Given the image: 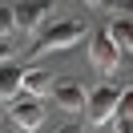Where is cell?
Masks as SVG:
<instances>
[{
    "mask_svg": "<svg viewBox=\"0 0 133 133\" xmlns=\"http://www.w3.org/2000/svg\"><path fill=\"white\" fill-rule=\"evenodd\" d=\"M52 97H57V105L65 109V113H85V97H89V89H85L81 81H73V77H65V81H57L52 77Z\"/></svg>",
    "mask_w": 133,
    "mask_h": 133,
    "instance_id": "6",
    "label": "cell"
},
{
    "mask_svg": "<svg viewBox=\"0 0 133 133\" xmlns=\"http://www.w3.org/2000/svg\"><path fill=\"white\" fill-rule=\"evenodd\" d=\"M89 32L85 28V20H77V16H69V20H57V24H49L41 36L32 41V57H44V52H61V49H73L81 36Z\"/></svg>",
    "mask_w": 133,
    "mask_h": 133,
    "instance_id": "1",
    "label": "cell"
},
{
    "mask_svg": "<svg viewBox=\"0 0 133 133\" xmlns=\"http://www.w3.org/2000/svg\"><path fill=\"white\" fill-rule=\"evenodd\" d=\"M0 113H4V109H0Z\"/></svg>",
    "mask_w": 133,
    "mask_h": 133,
    "instance_id": "15",
    "label": "cell"
},
{
    "mask_svg": "<svg viewBox=\"0 0 133 133\" xmlns=\"http://www.w3.org/2000/svg\"><path fill=\"white\" fill-rule=\"evenodd\" d=\"M8 117L20 125V129H41L44 125V97H36V93L20 89L8 97Z\"/></svg>",
    "mask_w": 133,
    "mask_h": 133,
    "instance_id": "2",
    "label": "cell"
},
{
    "mask_svg": "<svg viewBox=\"0 0 133 133\" xmlns=\"http://www.w3.org/2000/svg\"><path fill=\"white\" fill-rule=\"evenodd\" d=\"M113 121H117V129H121V133H133V85H129V89H121Z\"/></svg>",
    "mask_w": 133,
    "mask_h": 133,
    "instance_id": "8",
    "label": "cell"
},
{
    "mask_svg": "<svg viewBox=\"0 0 133 133\" xmlns=\"http://www.w3.org/2000/svg\"><path fill=\"white\" fill-rule=\"evenodd\" d=\"M20 89L36 93V97H49V89H52V73H44V69H24V81H20Z\"/></svg>",
    "mask_w": 133,
    "mask_h": 133,
    "instance_id": "9",
    "label": "cell"
},
{
    "mask_svg": "<svg viewBox=\"0 0 133 133\" xmlns=\"http://www.w3.org/2000/svg\"><path fill=\"white\" fill-rule=\"evenodd\" d=\"M16 32V20H12V4H0V36Z\"/></svg>",
    "mask_w": 133,
    "mask_h": 133,
    "instance_id": "11",
    "label": "cell"
},
{
    "mask_svg": "<svg viewBox=\"0 0 133 133\" xmlns=\"http://www.w3.org/2000/svg\"><path fill=\"white\" fill-rule=\"evenodd\" d=\"M121 57H125V52H121V44L113 41V32H109V28H105V32H93V36H89V61L101 69V73H117Z\"/></svg>",
    "mask_w": 133,
    "mask_h": 133,
    "instance_id": "4",
    "label": "cell"
},
{
    "mask_svg": "<svg viewBox=\"0 0 133 133\" xmlns=\"http://www.w3.org/2000/svg\"><path fill=\"white\" fill-rule=\"evenodd\" d=\"M117 97H121V89L117 85H97V89H89V97H85V121L97 129V125L113 121L117 113Z\"/></svg>",
    "mask_w": 133,
    "mask_h": 133,
    "instance_id": "3",
    "label": "cell"
},
{
    "mask_svg": "<svg viewBox=\"0 0 133 133\" xmlns=\"http://www.w3.org/2000/svg\"><path fill=\"white\" fill-rule=\"evenodd\" d=\"M20 81H24V69L16 61H0V101H8L12 93H20Z\"/></svg>",
    "mask_w": 133,
    "mask_h": 133,
    "instance_id": "7",
    "label": "cell"
},
{
    "mask_svg": "<svg viewBox=\"0 0 133 133\" xmlns=\"http://www.w3.org/2000/svg\"><path fill=\"white\" fill-rule=\"evenodd\" d=\"M85 4H101V0H85Z\"/></svg>",
    "mask_w": 133,
    "mask_h": 133,
    "instance_id": "14",
    "label": "cell"
},
{
    "mask_svg": "<svg viewBox=\"0 0 133 133\" xmlns=\"http://www.w3.org/2000/svg\"><path fill=\"white\" fill-rule=\"evenodd\" d=\"M125 16H133V0H125Z\"/></svg>",
    "mask_w": 133,
    "mask_h": 133,
    "instance_id": "13",
    "label": "cell"
},
{
    "mask_svg": "<svg viewBox=\"0 0 133 133\" xmlns=\"http://www.w3.org/2000/svg\"><path fill=\"white\" fill-rule=\"evenodd\" d=\"M0 61H12V41L8 36H0Z\"/></svg>",
    "mask_w": 133,
    "mask_h": 133,
    "instance_id": "12",
    "label": "cell"
},
{
    "mask_svg": "<svg viewBox=\"0 0 133 133\" xmlns=\"http://www.w3.org/2000/svg\"><path fill=\"white\" fill-rule=\"evenodd\" d=\"M49 0H16L12 4V20H16V32L20 36H36V28L44 24V16H49Z\"/></svg>",
    "mask_w": 133,
    "mask_h": 133,
    "instance_id": "5",
    "label": "cell"
},
{
    "mask_svg": "<svg viewBox=\"0 0 133 133\" xmlns=\"http://www.w3.org/2000/svg\"><path fill=\"white\" fill-rule=\"evenodd\" d=\"M109 32L121 44V52H133V16H117L113 24H109Z\"/></svg>",
    "mask_w": 133,
    "mask_h": 133,
    "instance_id": "10",
    "label": "cell"
}]
</instances>
